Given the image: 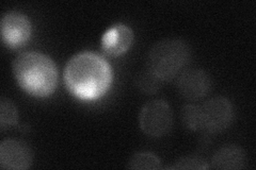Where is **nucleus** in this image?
<instances>
[{
  "label": "nucleus",
  "instance_id": "f257e3e1",
  "mask_svg": "<svg viewBox=\"0 0 256 170\" xmlns=\"http://www.w3.org/2000/svg\"><path fill=\"white\" fill-rule=\"evenodd\" d=\"M68 92L79 100L93 101L105 95L112 84L114 72L102 55L84 51L68 60L63 71Z\"/></svg>",
  "mask_w": 256,
  "mask_h": 170
},
{
  "label": "nucleus",
  "instance_id": "f03ea898",
  "mask_svg": "<svg viewBox=\"0 0 256 170\" xmlns=\"http://www.w3.org/2000/svg\"><path fill=\"white\" fill-rule=\"evenodd\" d=\"M13 75L22 90L45 98L54 94L58 84V69L50 56L36 51L22 52L13 62Z\"/></svg>",
  "mask_w": 256,
  "mask_h": 170
},
{
  "label": "nucleus",
  "instance_id": "7ed1b4c3",
  "mask_svg": "<svg viewBox=\"0 0 256 170\" xmlns=\"http://www.w3.org/2000/svg\"><path fill=\"white\" fill-rule=\"evenodd\" d=\"M189 46L180 39L156 43L148 54V70L162 81L173 79L189 61Z\"/></svg>",
  "mask_w": 256,
  "mask_h": 170
},
{
  "label": "nucleus",
  "instance_id": "20e7f679",
  "mask_svg": "<svg viewBox=\"0 0 256 170\" xmlns=\"http://www.w3.org/2000/svg\"><path fill=\"white\" fill-rule=\"evenodd\" d=\"M140 128L148 136H164L171 130L173 124V113L166 101L162 99L152 100L143 105L139 115Z\"/></svg>",
  "mask_w": 256,
  "mask_h": 170
},
{
  "label": "nucleus",
  "instance_id": "39448f33",
  "mask_svg": "<svg viewBox=\"0 0 256 170\" xmlns=\"http://www.w3.org/2000/svg\"><path fill=\"white\" fill-rule=\"evenodd\" d=\"M202 131L218 133L226 130L234 119V108L224 97H216L200 105Z\"/></svg>",
  "mask_w": 256,
  "mask_h": 170
},
{
  "label": "nucleus",
  "instance_id": "423d86ee",
  "mask_svg": "<svg viewBox=\"0 0 256 170\" xmlns=\"http://www.w3.org/2000/svg\"><path fill=\"white\" fill-rule=\"evenodd\" d=\"M32 32L31 22L25 14L11 11L2 18V43L10 49H18L25 46Z\"/></svg>",
  "mask_w": 256,
  "mask_h": 170
},
{
  "label": "nucleus",
  "instance_id": "0eeeda50",
  "mask_svg": "<svg viewBox=\"0 0 256 170\" xmlns=\"http://www.w3.org/2000/svg\"><path fill=\"white\" fill-rule=\"evenodd\" d=\"M32 164L29 146L20 140L9 139L0 145V165L9 170H25Z\"/></svg>",
  "mask_w": 256,
  "mask_h": 170
},
{
  "label": "nucleus",
  "instance_id": "6e6552de",
  "mask_svg": "<svg viewBox=\"0 0 256 170\" xmlns=\"http://www.w3.org/2000/svg\"><path fill=\"white\" fill-rule=\"evenodd\" d=\"M134 42V32L125 23H116L102 37V50L108 56H120L126 53Z\"/></svg>",
  "mask_w": 256,
  "mask_h": 170
},
{
  "label": "nucleus",
  "instance_id": "1a4fd4ad",
  "mask_svg": "<svg viewBox=\"0 0 256 170\" xmlns=\"http://www.w3.org/2000/svg\"><path fill=\"white\" fill-rule=\"evenodd\" d=\"M178 91L188 100H198L210 91L212 81L202 69H188L178 79Z\"/></svg>",
  "mask_w": 256,
  "mask_h": 170
},
{
  "label": "nucleus",
  "instance_id": "9d476101",
  "mask_svg": "<svg viewBox=\"0 0 256 170\" xmlns=\"http://www.w3.org/2000/svg\"><path fill=\"white\" fill-rule=\"evenodd\" d=\"M246 163L244 150L235 145L222 147L212 158L210 167L216 169H242Z\"/></svg>",
  "mask_w": 256,
  "mask_h": 170
},
{
  "label": "nucleus",
  "instance_id": "9b49d317",
  "mask_svg": "<svg viewBox=\"0 0 256 170\" xmlns=\"http://www.w3.org/2000/svg\"><path fill=\"white\" fill-rule=\"evenodd\" d=\"M127 167L130 169L156 170L162 168L159 158L152 152H138L130 158Z\"/></svg>",
  "mask_w": 256,
  "mask_h": 170
},
{
  "label": "nucleus",
  "instance_id": "f8f14e48",
  "mask_svg": "<svg viewBox=\"0 0 256 170\" xmlns=\"http://www.w3.org/2000/svg\"><path fill=\"white\" fill-rule=\"evenodd\" d=\"M18 111L16 105L9 99L2 98L0 100V128L4 131L8 127L18 124Z\"/></svg>",
  "mask_w": 256,
  "mask_h": 170
},
{
  "label": "nucleus",
  "instance_id": "ddd939ff",
  "mask_svg": "<svg viewBox=\"0 0 256 170\" xmlns=\"http://www.w3.org/2000/svg\"><path fill=\"white\" fill-rule=\"evenodd\" d=\"M182 124L191 131H201V112H200V105L187 104L182 108Z\"/></svg>",
  "mask_w": 256,
  "mask_h": 170
},
{
  "label": "nucleus",
  "instance_id": "4468645a",
  "mask_svg": "<svg viewBox=\"0 0 256 170\" xmlns=\"http://www.w3.org/2000/svg\"><path fill=\"white\" fill-rule=\"evenodd\" d=\"M173 169H208L210 166L207 162L200 156L191 155L180 159L176 164L172 167Z\"/></svg>",
  "mask_w": 256,
  "mask_h": 170
},
{
  "label": "nucleus",
  "instance_id": "2eb2a0df",
  "mask_svg": "<svg viewBox=\"0 0 256 170\" xmlns=\"http://www.w3.org/2000/svg\"><path fill=\"white\" fill-rule=\"evenodd\" d=\"M138 86L141 88V91H143L144 93H148V94H153L155 93L159 86L160 83H162V80L158 79L154 74H152V72L146 71L141 74L138 77Z\"/></svg>",
  "mask_w": 256,
  "mask_h": 170
}]
</instances>
